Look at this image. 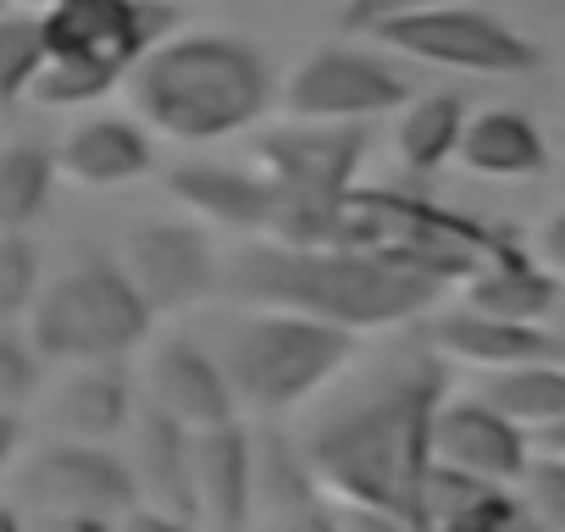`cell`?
Instances as JSON below:
<instances>
[{
  "instance_id": "obj_33",
  "label": "cell",
  "mask_w": 565,
  "mask_h": 532,
  "mask_svg": "<svg viewBox=\"0 0 565 532\" xmlns=\"http://www.w3.org/2000/svg\"><path fill=\"white\" fill-rule=\"evenodd\" d=\"M526 249H532V260L543 266L554 284H565V211H548V216L532 227Z\"/></svg>"
},
{
  "instance_id": "obj_29",
  "label": "cell",
  "mask_w": 565,
  "mask_h": 532,
  "mask_svg": "<svg viewBox=\"0 0 565 532\" xmlns=\"http://www.w3.org/2000/svg\"><path fill=\"white\" fill-rule=\"evenodd\" d=\"M515 493L526 499V510L537 515L543 532H565V455L537 449L526 460V477L515 482Z\"/></svg>"
},
{
  "instance_id": "obj_13",
  "label": "cell",
  "mask_w": 565,
  "mask_h": 532,
  "mask_svg": "<svg viewBox=\"0 0 565 532\" xmlns=\"http://www.w3.org/2000/svg\"><path fill=\"white\" fill-rule=\"evenodd\" d=\"M139 389H145V405L161 411L167 422L189 427V433H205V427H222V422H238V394L227 383V366L211 361L200 344L189 339H167L145 355L139 366Z\"/></svg>"
},
{
  "instance_id": "obj_37",
  "label": "cell",
  "mask_w": 565,
  "mask_h": 532,
  "mask_svg": "<svg viewBox=\"0 0 565 532\" xmlns=\"http://www.w3.org/2000/svg\"><path fill=\"white\" fill-rule=\"evenodd\" d=\"M0 532H29V515L12 499H0Z\"/></svg>"
},
{
  "instance_id": "obj_34",
  "label": "cell",
  "mask_w": 565,
  "mask_h": 532,
  "mask_svg": "<svg viewBox=\"0 0 565 532\" xmlns=\"http://www.w3.org/2000/svg\"><path fill=\"white\" fill-rule=\"evenodd\" d=\"M111 532H194V521H178V515L150 510V504H128V510L111 521Z\"/></svg>"
},
{
  "instance_id": "obj_27",
  "label": "cell",
  "mask_w": 565,
  "mask_h": 532,
  "mask_svg": "<svg viewBox=\"0 0 565 532\" xmlns=\"http://www.w3.org/2000/svg\"><path fill=\"white\" fill-rule=\"evenodd\" d=\"M40 62H45V18L40 12H0V111L29 100Z\"/></svg>"
},
{
  "instance_id": "obj_31",
  "label": "cell",
  "mask_w": 565,
  "mask_h": 532,
  "mask_svg": "<svg viewBox=\"0 0 565 532\" xmlns=\"http://www.w3.org/2000/svg\"><path fill=\"white\" fill-rule=\"evenodd\" d=\"M422 7H438V0H344V12H339V23L350 29V34H383L388 23H399V18H411V12H422Z\"/></svg>"
},
{
  "instance_id": "obj_1",
  "label": "cell",
  "mask_w": 565,
  "mask_h": 532,
  "mask_svg": "<svg viewBox=\"0 0 565 532\" xmlns=\"http://www.w3.org/2000/svg\"><path fill=\"white\" fill-rule=\"evenodd\" d=\"M438 405H444V366L433 355H416L405 372L383 377L377 389L317 422L300 455L333 504H383L427 521V482L438 466L433 460Z\"/></svg>"
},
{
  "instance_id": "obj_12",
  "label": "cell",
  "mask_w": 565,
  "mask_h": 532,
  "mask_svg": "<svg viewBox=\"0 0 565 532\" xmlns=\"http://www.w3.org/2000/svg\"><path fill=\"white\" fill-rule=\"evenodd\" d=\"M433 460L444 471H460L471 482L515 488L532 460V433L515 427L504 411H493L482 394L471 400H444L433 422Z\"/></svg>"
},
{
  "instance_id": "obj_16",
  "label": "cell",
  "mask_w": 565,
  "mask_h": 532,
  "mask_svg": "<svg viewBox=\"0 0 565 532\" xmlns=\"http://www.w3.org/2000/svg\"><path fill=\"white\" fill-rule=\"evenodd\" d=\"M249 532H344L339 526V504L322 493V482L311 477L306 455H295L289 444H277V438L255 444Z\"/></svg>"
},
{
  "instance_id": "obj_8",
  "label": "cell",
  "mask_w": 565,
  "mask_h": 532,
  "mask_svg": "<svg viewBox=\"0 0 565 532\" xmlns=\"http://www.w3.org/2000/svg\"><path fill=\"white\" fill-rule=\"evenodd\" d=\"M7 499L23 515H100V521H117L134 504V477H128V460L111 455L106 444L51 438L45 449H34L12 466Z\"/></svg>"
},
{
  "instance_id": "obj_25",
  "label": "cell",
  "mask_w": 565,
  "mask_h": 532,
  "mask_svg": "<svg viewBox=\"0 0 565 532\" xmlns=\"http://www.w3.org/2000/svg\"><path fill=\"white\" fill-rule=\"evenodd\" d=\"M493 411H504L515 427L526 433H548L565 422V361L548 355V361H521V366H499V372H482V389H477Z\"/></svg>"
},
{
  "instance_id": "obj_32",
  "label": "cell",
  "mask_w": 565,
  "mask_h": 532,
  "mask_svg": "<svg viewBox=\"0 0 565 532\" xmlns=\"http://www.w3.org/2000/svg\"><path fill=\"white\" fill-rule=\"evenodd\" d=\"M339 526L344 532H433L427 521L405 510H383V504H339Z\"/></svg>"
},
{
  "instance_id": "obj_9",
  "label": "cell",
  "mask_w": 565,
  "mask_h": 532,
  "mask_svg": "<svg viewBox=\"0 0 565 532\" xmlns=\"http://www.w3.org/2000/svg\"><path fill=\"white\" fill-rule=\"evenodd\" d=\"M383 45H394L399 56L411 62H433V67H449V73H482V78H521L537 67V45L521 40L510 23L488 18V12H471V7H422L399 23H388L377 34Z\"/></svg>"
},
{
  "instance_id": "obj_41",
  "label": "cell",
  "mask_w": 565,
  "mask_h": 532,
  "mask_svg": "<svg viewBox=\"0 0 565 532\" xmlns=\"http://www.w3.org/2000/svg\"><path fill=\"white\" fill-rule=\"evenodd\" d=\"M559 361H565V355H559Z\"/></svg>"
},
{
  "instance_id": "obj_15",
  "label": "cell",
  "mask_w": 565,
  "mask_h": 532,
  "mask_svg": "<svg viewBox=\"0 0 565 532\" xmlns=\"http://www.w3.org/2000/svg\"><path fill=\"white\" fill-rule=\"evenodd\" d=\"M194 455V504L205 532H249L255 510V438L238 422L189 433Z\"/></svg>"
},
{
  "instance_id": "obj_35",
  "label": "cell",
  "mask_w": 565,
  "mask_h": 532,
  "mask_svg": "<svg viewBox=\"0 0 565 532\" xmlns=\"http://www.w3.org/2000/svg\"><path fill=\"white\" fill-rule=\"evenodd\" d=\"M29 532H111L100 515H29Z\"/></svg>"
},
{
  "instance_id": "obj_5",
  "label": "cell",
  "mask_w": 565,
  "mask_h": 532,
  "mask_svg": "<svg viewBox=\"0 0 565 532\" xmlns=\"http://www.w3.org/2000/svg\"><path fill=\"white\" fill-rule=\"evenodd\" d=\"M366 156L361 123H306L255 145V167L271 183L266 238L277 244H344L355 172Z\"/></svg>"
},
{
  "instance_id": "obj_30",
  "label": "cell",
  "mask_w": 565,
  "mask_h": 532,
  "mask_svg": "<svg viewBox=\"0 0 565 532\" xmlns=\"http://www.w3.org/2000/svg\"><path fill=\"white\" fill-rule=\"evenodd\" d=\"M34 383H40V355L29 350L23 333L0 328V411L29 405L34 400Z\"/></svg>"
},
{
  "instance_id": "obj_2",
  "label": "cell",
  "mask_w": 565,
  "mask_h": 532,
  "mask_svg": "<svg viewBox=\"0 0 565 532\" xmlns=\"http://www.w3.org/2000/svg\"><path fill=\"white\" fill-rule=\"evenodd\" d=\"M222 289L260 311H300L350 333L399 328L438 306V278L372 244H249L222 266Z\"/></svg>"
},
{
  "instance_id": "obj_22",
  "label": "cell",
  "mask_w": 565,
  "mask_h": 532,
  "mask_svg": "<svg viewBox=\"0 0 565 532\" xmlns=\"http://www.w3.org/2000/svg\"><path fill=\"white\" fill-rule=\"evenodd\" d=\"M427 521L433 532H543L515 488L471 482L444 466H433V482H427Z\"/></svg>"
},
{
  "instance_id": "obj_26",
  "label": "cell",
  "mask_w": 565,
  "mask_h": 532,
  "mask_svg": "<svg viewBox=\"0 0 565 532\" xmlns=\"http://www.w3.org/2000/svg\"><path fill=\"white\" fill-rule=\"evenodd\" d=\"M56 183V156L40 145H0V227L23 233Z\"/></svg>"
},
{
  "instance_id": "obj_36",
  "label": "cell",
  "mask_w": 565,
  "mask_h": 532,
  "mask_svg": "<svg viewBox=\"0 0 565 532\" xmlns=\"http://www.w3.org/2000/svg\"><path fill=\"white\" fill-rule=\"evenodd\" d=\"M18 438H23V427H18V411H0V471L12 466V455H18Z\"/></svg>"
},
{
  "instance_id": "obj_10",
  "label": "cell",
  "mask_w": 565,
  "mask_h": 532,
  "mask_svg": "<svg viewBox=\"0 0 565 532\" xmlns=\"http://www.w3.org/2000/svg\"><path fill=\"white\" fill-rule=\"evenodd\" d=\"M411 78L372 51H317L282 78V111L295 123H372L411 100Z\"/></svg>"
},
{
  "instance_id": "obj_14",
  "label": "cell",
  "mask_w": 565,
  "mask_h": 532,
  "mask_svg": "<svg viewBox=\"0 0 565 532\" xmlns=\"http://www.w3.org/2000/svg\"><path fill=\"white\" fill-rule=\"evenodd\" d=\"M122 438H128V455L122 460H128V477H134V504H150V510H167V515L200 526L189 427H178L161 411L139 405Z\"/></svg>"
},
{
  "instance_id": "obj_7",
  "label": "cell",
  "mask_w": 565,
  "mask_h": 532,
  "mask_svg": "<svg viewBox=\"0 0 565 532\" xmlns=\"http://www.w3.org/2000/svg\"><path fill=\"white\" fill-rule=\"evenodd\" d=\"M355 339L361 333L300 317V311H255L249 322L233 328L227 355H222L238 411L282 416L306 405L355 361Z\"/></svg>"
},
{
  "instance_id": "obj_18",
  "label": "cell",
  "mask_w": 565,
  "mask_h": 532,
  "mask_svg": "<svg viewBox=\"0 0 565 532\" xmlns=\"http://www.w3.org/2000/svg\"><path fill=\"white\" fill-rule=\"evenodd\" d=\"M56 156V178L73 189H122L150 172V139L139 117H78Z\"/></svg>"
},
{
  "instance_id": "obj_17",
  "label": "cell",
  "mask_w": 565,
  "mask_h": 532,
  "mask_svg": "<svg viewBox=\"0 0 565 532\" xmlns=\"http://www.w3.org/2000/svg\"><path fill=\"white\" fill-rule=\"evenodd\" d=\"M40 422L51 438L62 444H111L128 433L134 422V389L122 372H111V361L100 366H73L62 383L45 389L40 400Z\"/></svg>"
},
{
  "instance_id": "obj_28",
  "label": "cell",
  "mask_w": 565,
  "mask_h": 532,
  "mask_svg": "<svg viewBox=\"0 0 565 532\" xmlns=\"http://www.w3.org/2000/svg\"><path fill=\"white\" fill-rule=\"evenodd\" d=\"M40 295V255L23 233L0 227V328L23 322V311Z\"/></svg>"
},
{
  "instance_id": "obj_19",
  "label": "cell",
  "mask_w": 565,
  "mask_h": 532,
  "mask_svg": "<svg viewBox=\"0 0 565 532\" xmlns=\"http://www.w3.org/2000/svg\"><path fill=\"white\" fill-rule=\"evenodd\" d=\"M167 200L194 216L200 227H233V233H266L271 222V183L249 178L238 167L183 161L167 172Z\"/></svg>"
},
{
  "instance_id": "obj_40",
  "label": "cell",
  "mask_w": 565,
  "mask_h": 532,
  "mask_svg": "<svg viewBox=\"0 0 565 532\" xmlns=\"http://www.w3.org/2000/svg\"><path fill=\"white\" fill-rule=\"evenodd\" d=\"M559 189H565V178H559Z\"/></svg>"
},
{
  "instance_id": "obj_11",
  "label": "cell",
  "mask_w": 565,
  "mask_h": 532,
  "mask_svg": "<svg viewBox=\"0 0 565 532\" xmlns=\"http://www.w3.org/2000/svg\"><path fill=\"white\" fill-rule=\"evenodd\" d=\"M111 260L128 273V284L139 289V300L156 317L189 311L222 284V260L211 249V233L194 216L189 222H139V227H128Z\"/></svg>"
},
{
  "instance_id": "obj_23",
  "label": "cell",
  "mask_w": 565,
  "mask_h": 532,
  "mask_svg": "<svg viewBox=\"0 0 565 532\" xmlns=\"http://www.w3.org/2000/svg\"><path fill=\"white\" fill-rule=\"evenodd\" d=\"M554 295L559 284L532 260V249H515V244H504L460 284V306L488 311V317H515V322H543L554 311Z\"/></svg>"
},
{
  "instance_id": "obj_39",
  "label": "cell",
  "mask_w": 565,
  "mask_h": 532,
  "mask_svg": "<svg viewBox=\"0 0 565 532\" xmlns=\"http://www.w3.org/2000/svg\"><path fill=\"white\" fill-rule=\"evenodd\" d=\"M0 7H18V12H51V7H62V0H0Z\"/></svg>"
},
{
  "instance_id": "obj_20",
  "label": "cell",
  "mask_w": 565,
  "mask_h": 532,
  "mask_svg": "<svg viewBox=\"0 0 565 532\" xmlns=\"http://www.w3.org/2000/svg\"><path fill=\"white\" fill-rule=\"evenodd\" d=\"M433 350L444 361L499 372V366H521V361H548L559 344L537 322H515V317H488V311L455 306V311H444L433 322Z\"/></svg>"
},
{
  "instance_id": "obj_24",
  "label": "cell",
  "mask_w": 565,
  "mask_h": 532,
  "mask_svg": "<svg viewBox=\"0 0 565 532\" xmlns=\"http://www.w3.org/2000/svg\"><path fill=\"white\" fill-rule=\"evenodd\" d=\"M466 106L455 95H411L394 117V161L411 178L438 172L444 161L460 156V134H466Z\"/></svg>"
},
{
  "instance_id": "obj_21",
  "label": "cell",
  "mask_w": 565,
  "mask_h": 532,
  "mask_svg": "<svg viewBox=\"0 0 565 532\" xmlns=\"http://www.w3.org/2000/svg\"><path fill=\"white\" fill-rule=\"evenodd\" d=\"M466 172L477 178H493V183H515V178H537L548 167V145L537 134V123L526 111H510V106H493V111H477L460 134V156H455Z\"/></svg>"
},
{
  "instance_id": "obj_6",
  "label": "cell",
  "mask_w": 565,
  "mask_h": 532,
  "mask_svg": "<svg viewBox=\"0 0 565 532\" xmlns=\"http://www.w3.org/2000/svg\"><path fill=\"white\" fill-rule=\"evenodd\" d=\"M150 322L156 311L139 300L117 260H84L34 295V306L23 311V339L40 361L100 366L139 350Z\"/></svg>"
},
{
  "instance_id": "obj_38",
  "label": "cell",
  "mask_w": 565,
  "mask_h": 532,
  "mask_svg": "<svg viewBox=\"0 0 565 532\" xmlns=\"http://www.w3.org/2000/svg\"><path fill=\"white\" fill-rule=\"evenodd\" d=\"M537 449H548V455H565V422H559V427H548V433H537Z\"/></svg>"
},
{
  "instance_id": "obj_4",
  "label": "cell",
  "mask_w": 565,
  "mask_h": 532,
  "mask_svg": "<svg viewBox=\"0 0 565 532\" xmlns=\"http://www.w3.org/2000/svg\"><path fill=\"white\" fill-rule=\"evenodd\" d=\"M172 23L178 12L167 0H62L45 12V62L29 84V100L67 111L111 95Z\"/></svg>"
},
{
  "instance_id": "obj_3",
  "label": "cell",
  "mask_w": 565,
  "mask_h": 532,
  "mask_svg": "<svg viewBox=\"0 0 565 532\" xmlns=\"http://www.w3.org/2000/svg\"><path fill=\"white\" fill-rule=\"evenodd\" d=\"M122 89L145 134L172 145H216L260 123L271 106V67L233 34H183L156 40Z\"/></svg>"
}]
</instances>
